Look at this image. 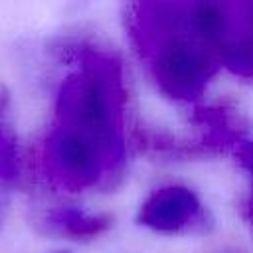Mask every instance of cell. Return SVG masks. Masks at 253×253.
<instances>
[{"instance_id": "cell-1", "label": "cell", "mask_w": 253, "mask_h": 253, "mask_svg": "<svg viewBox=\"0 0 253 253\" xmlns=\"http://www.w3.org/2000/svg\"><path fill=\"white\" fill-rule=\"evenodd\" d=\"M126 30L154 87L176 103L200 101L221 69L223 2H138Z\"/></svg>"}, {"instance_id": "cell-2", "label": "cell", "mask_w": 253, "mask_h": 253, "mask_svg": "<svg viewBox=\"0 0 253 253\" xmlns=\"http://www.w3.org/2000/svg\"><path fill=\"white\" fill-rule=\"evenodd\" d=\"M75 69L55 95V125L69 126L126 164V91L121 61L93 45L73 53Z\"/></svg>"}, {"instance_id": "cell-3", "label": "cell", "mask_w": 253, "mask_h": 253, "mask_svg": "<svg viewBox=\"0 0 253 253\" xmlns=\"http://www.w3.org/2000/svg\"><path fill=\"white\" fill-rule=\"evenodd\" d=\"M125 166L95 140L55 123L40 148L43 178L49 186L69 194L113 188L123 178Z\"/></svg>"}, {"instance_id": "cell-4", "label": "cell", "mask_w": 253, "mask_h": 253, "mask_svg": "<svg viewBox=\"0 0 253 253\" xmlns=\"http://www.w3.org/2000/svg\"><path fill=\"white\" fill-rule=\"evenodd\" d=\"M138 223L154 233L184 235L204 231L208 213L200 196L184 184H164L154 188L138 210Z\"/></svg>"}, {"instance_id": "cell-5", "label": "cell", "mask_w": 253, "mask_h": 253, "mask_svg": "<svg viewBox=\"0 0 253 253\" xmlns=\"http://www.w3.org/2000/svg\"><path fill=\"white\" fill-rule=\"evenodd\" d=\"M221 67L253 79V0L223 2Z\"/></svg>"}, {"instance_id": "cell-6", "label": "cell", "mask_w": 253, "mask_h": 253, "mask_svg": "<svg viewBox=\"0 0 253 253\" xmlns=\"http://www.w3.org/2000/svg\"><path fill=\"white\" fill-rule=\"evenodd\" d=\"M113 223L107 213H89L75 206L49 208L42 215V227L51 235H61L67 239H95L103 235Z\"/></svg>"}, {"instance_id": "cell-7", "label": "cell", "mask_w": 253, "mask_h": 253, "mask_svg": "<svg viewBox=\"0 0 253 253\" xmlns=\"http://www.w3.org/2000/svg\"><path fill=\"white\" fill-rule=\"evenodd\" d=\"M233 154H235V160L247 178V194L243 200V217H245V223L249 225V231L253 235V140H247V138L241 140L233 148Z\"/></svg>"}, {"instance_id": "cell-8", "label": "cell", "mask_w": 253, "mask_h": 253, "mask_svg": "<svg viewBox=\"0 0 253 253\" xmlns=\"http://www.w3.org/2000/svg\"><path fill=\"white\" fill-rule=\"evenodd\" d=\"M4 111V95L0 93V115ZM20 176V158L16 144L0 123V184H12Z\"/></svg>"}, {"instance_id": "cell-9", "label": "cell", "mask_w": 253, "mask_h": 253, "mask_svg": "<svg viewBox=\"0 0 253 253\" xmlns=\"http://www.w3.org/2000/svg\"><path fill=\"white\" fill-rule=\"evenodd\" d=\"M59 253H65V251H59Z\"/></svg>"}]
</instances>
